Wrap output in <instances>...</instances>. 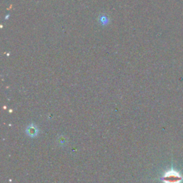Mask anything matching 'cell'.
<instances>
[{"label": "cell", "instance_id": "cell-2", "mask_svg": "<svg viewBox=\"0 0 183 183\" xmlns=\"http://www.w3.org/2000/svg\"><path fill=\"white\" fill-rule=\"evenodd\" d=\"M27 133L30 137H35L38 134V129L33 124H32L27 129Z\"/></svg>", "mask_w": 183, "mask_h": 183}, {"label": "cell", "instance_id": "cell-1", "mask_svg": "<svg viewBox=\"0 0 183 183\" xmlns=\"http://www.w3.org/2000/svg\"><path fill=\"white\" fill-rule=\"evenodd\" d=\"M183 177L174 170L168 171L163 176V182L165 183H180Z\"/></svg>", "mask_w": 183, "mask_h": 183}]
</instances>
